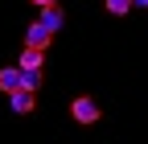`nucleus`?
I'll return each mask as SVG.
<instances>
[{"instance_id": "1", "label": "nucleus", "mask_w": 148, "mask_h": 144, "mask_svg": "<svg viewBox=\"0 0 148 144\" xmlns=\"http://www.w3.org/2000/svg\"><path fill=\"white\" fill-rule=\"evenodd\" d=\"M70 115L78 119V123H95V119H99L103 111H99V103H95V99H86V95H78V99L70 103Z\"/></svg>"}, {"instance_id": "5", "label": "nucleus", "mask_w": 148, "mask_h": 144, "mask_svg": "<svg viewBox=\"0 0 148 144\" xmlns=\"http://www.w3.org/2000/svg\"><path fill=\"white\" fill-rule=\"evenodd\" d=\"M41 62H45V49H33V45H25L21 49V70H41Z\"/></svg>"}, {"instance_id": "10", "label": "nucleus", "mask_w": 148, "mask_h": 144, "mask_svg": "<svg viewBox=\"0 0 148 144\" xmlns=\"http://www.w3.org/2000/svg\"><path fill=\"white\" fill-rule=\"evenodd\" d=\"M132 8H148V0H132Z\"/></svg>"}, {"instance_id": "7", "label": "nucleus", "mask_w": 148, "mask_h": 144, "mask_svg": "<svg viewBox=\"0 0 148 144\" xmlns=\"http://www.w3.org/2000/svg\"><path fill=\"white\" fill-rule=\"evenodd\" d=\"M21 86L25 91H37L41 86V70H21Z\"/></svg>"}, {"instance_id": "3", "label": "nucleus", "mask_w": 148, "mask_h": 144, "mask_svg": "<svg viewBox=\"0 0 148 144\" xmlns=\"http://www.w3.org/2000/svg\"><path fill=\"white\" fill-rule=\"evenodd\" d=\"M8 103H12V111H16V115H29L33 107H37V103H33V91H25V86L8 91Z\"/></svg>"}, {"instance_id": "6", "label": "nucleus", "mask_w": 148, "mask_h": 144, "mask_svg": "<svg viewBox=\"0 0 148 144\" xmlns=\"http://www.w3.org/2000/svg\"><path fill=\"white\" fill-rule=\"evenodd\" d=\"M16 86H21V66L0 70V91H16Z\"/></svg>"}, {"instance_id": "8", "label": "nucleus", "mask_w": 148, "mask_h": 144, "mask_svg": "<svg viewBox=\"0 0 148 144\" xmlns=\"http://www.w3.org/2000/svg\"><path fill=\"white\" fill-rule=\"evenodd\" d=\"M107 12L111 16H127L132 12V0H107Z\"/></svg>"}, {"instance_id": "4", "label": "nucleus", "mask_w": 148, "mask_h": 144, "mask_svg": "<svg viewBox=\"0 0 148 144\" xmlns=\"http://www.w3.org/2000/svg\"><path fill=\"white\" fill-rule=\"evenodd\" d=\"M41 25H45L49 33H58V29L66 25V16H62V8H58V4H45V8H41Z\"/></svg>"}, {"instance_id": "9", "label": "nucleus", "mask_w": 148, "mask_h": 144, "mask_svg": "<svg viewBox=\"0 0 148 144\" xmlns=\"http://www.w3.org/2000/svg\"><path fill=\"white\" fill-rule=\"evenodd\" d=\"M29 4H37V8H45V4H58V0H29Z\"/></svg>"}, {"instance_id": "2", "label": "nucleus", "mask_w": 148, "mask_h": 144, "mask_svg": "<svg viewBox=\"0 0 148 144\" xmlns=\"http://www.w3.org/2000/svg\"><path fill=\"white\" fill-rule=\"evenodd\" d=\"M49 41H53V33H49L41 21H33V25L25 29V45H33V49H49Z\"/></svg>"}]
</instances>
